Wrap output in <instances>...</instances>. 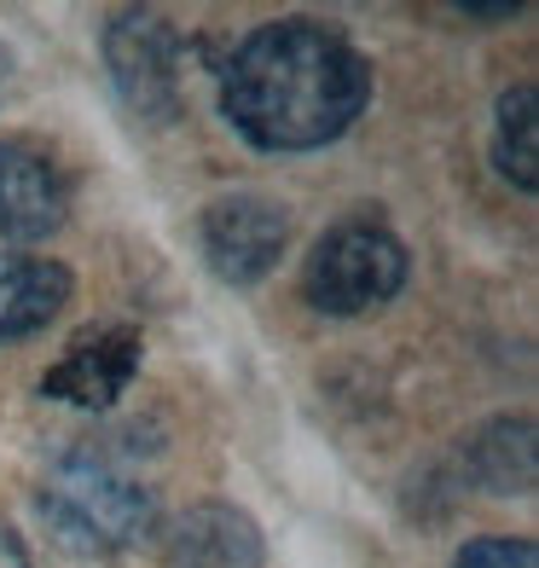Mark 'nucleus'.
<instances>
[{"label":"nucleus","mask_w":539,"mask_h":568,"mask_svg":"<svg viewBox=\"0 0 539 568\" xmlns=\"http://www.w3.org/2000/svg\"><path fill=\"white\" fill-rule=\"evenodd\" d=\"M197 239H203V255L221 284H262L278 255H285V239H291V221L273 197H255V192H233V197H215L197 221Z\"/></svg>","instance_id":"obj_5"},{"label":"nucleus","mask_w":539,"mask_h":568,"mask_svg":"<svg viewBox=\"0 0 539 568\" xmlns=\"http://www.w3.org/2000/svg\"><path fill=\"white\" fill-rule=\"evenodd\" d=\"M476 470L494 494H528L533 487V424L528 418H499L476 442Z\"/></svg>","instance_id":"obj_11"},{"label":"nucleus","mask_w":539,"mask_h":568,"mask_svg":"<svg viewBox=\"0 0 539 568\" xmlns=\"http://www.w3.org/2000/svg\"><path fill=\"white\" fill-rule=\"evenodd\" d=\"M169 568H262V528L238 505L203 499L157 534Z\"/></svg>","instance_id":"obj_8"},{"label":"nucleus","mask_w":539,"mask_h":568,"mask_svg":"<svg viewBox=\"0 0 539 568\" xmlns=\"http://www.w3.org/2000/svg\"><path fill=\"white\" fill-rule=\"evenodd\" d=\"M372 99V64L314 18H278L238 41L221 75V111L255 151H319L343 140Z\"/></svg>","instance_id":"obj_1"},{"label":"nucleus","mask_w":539,"mask_h":568,"mask_svg":"<svg viewBox=\"0 0 539 568\" xmlns=\"http://www.w3.org/2000/svg\"><path fill=\"white\" fill-rule=\"evenodd\" d=\"M75 291V278L64 262L47 255H0V343L35 337L47 331Z\"/></svg>","instance_id":"obj_9"},{"label":"nucleus","mask_w":539,"mask_h":568,"mask_svg":"<svg viewBox=\"0 0 539 568\" xmlns=\"http://www.w3.org/2000/svg\"><path fill=\"white\" fill-rule=\"evenodd\" d=\"M140 354H145V343H140L134 325H88L70 337L59 366H47L41 395L64 400V406H82V412H105L128 395V383L140 372Z\"/></svg>","instance_id":"obj_6"},{"label":"nucleus","mask_w":539,"mask_h":568,"mask_svg":"<svg viewBox=\"0 0 539 568\" xmlns=\"http://www.w3.org/2000/svg\"><path fill=\"white\" fill-rule=\"evenodd\" d=\"M41 523L75 557H111L157 528V499L140 476L99 453H70L41 487Z\"/></svg>","instance_id":"obj_2"},{"label":"nucleus","mask_w":539,"mask_h":568,"mask_svg":"<svg viewBox=\"0 0 539 568\" xmlns=\"http://www.w3.org/2000/svg\"><path fill=\"white\" fill-rule=\"evenodd\" d=\"M494 158H499L505 180H517L522 192H539V93H533V82H517L499 99Z\"/></svg>","instance_id":"obj_10"},{"label":"nucleus","mask_w":539,"mask_h":568,"mask_svg":"<svg viewBox=\"0 0 539 568\" xmlns=\"http://www.w3.org/2000/svg\"><path fill=\"white\" fill-rule=\"evenodd\" d=\"M70 180L30 140H0V239H47L64 226Z\"/></svg>","instance_id":"obj_7"},{"label":"nucleus","mask_w":539,"mask_h":568,"mask_svg":"<svg viewBox=\"0 0 539 568\" xmlns=\"http://www.w3.org/2000/svg\"><path fill=\"white\" fill-rule=\"evenodd\" d=\"M0 568H35L30 562V546H23V534L0 516Z\"/></svg>","instance_id":"obj_13"},{"label":"nucleus","mask_w":539,"mask_h":568,"mask_svg":"<svg viewBox=\"0 0 539 568\" xmlns=\"http://www.w3.org/2000/svg\"><path fill=\"white\" fill-rule=\"evenodd\" d=\"M400 284H406V244L383 221H337L302 267V296L337 320L395 302Z\"/></svg>","instance_id":"obj_3"},{"label":"nucleus","mask_w":539,"mask_h":568,"mask_svg":"<svg viewBox=\"0 0 539 568\" xmlns=\"http://www.w3.org/2000/svg\"><path fill=\"white\" fill-rule=\"evenodd\" d=\"M452 568H539L533 539H470Z\"/></svg>","instance_id":"obj_12"},{"label":"nucleus","mask_w":539,"mask_h":568,"mask_svg":"<svg viewBox=\"0 0 539 568\" xmlns=\"http://www.w3.org/2000/svg\"><path fill=\"white\" fill-rule=\"evenodd\" d=\"M105 64L116 75V93L145 122L180 116V36L157 12H122L105 30Z\"/></svg>","instance_id":"obj_4"}]
</instances>
